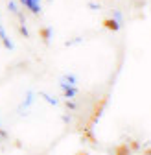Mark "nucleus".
Instances as JSON below:
<instances>
[{
	"label": "nucleus",
	"instance_id": "1",
	"mask_svg": "<svg viewBox=\"0 0 151 155\" xmlns=\"http://www.w3.org/2000/svg\"><path fill=\"white\" fill-rule=\"evenodd\" d=\"M105 104H107V98H100V100H98V104L94 105V111H92V116H90V122H94V120H96L98 116L101 114V111H103Z\"/></svg>",
	"mask_w": 151,
	"mask_h": 155
},
{
	"label": "nucleus",
	"instance_id": "2",
	"mask_svg": "<svg viewBox=\"0 0 151 155\" xmlns=\"http://www.w3.org/2000/svg\"><path fill=\"white\" fill-rule=\"evenodd\" d=\"M103 26H105L107 30H111V31H118V28H120L114 18H105V21H103Z\"/></svg>",
	"mask_w": 151,
	"mask_h": 155
},
{
	"label": "nucleus",
	"instance_id": "3",
	"mask_svg": "<svg viewBox=\"0 0 151 155\" xmlns=\"http://www.w3.org/2000/svg\"><path fill=\"white\" fill-rule=\"evenodd\" d=\"M114 155H131V150H129V146L124 142V144H118V146H116Z\"/></svg>",
	"mask_w": 151,
	"mask_h": 155
},
{
	"label": "nucleus",
	"instance_id": "4",
	"mask_svg": "<svg viewBox=\"0 0 151 155\" xmlns=\"http://www.w3.org/2000/svg\"><path fill=\"white\" fill-rule=\"evenodd\" d=\"M39 35H41V39L48 41V39H50V30H48V28H43V30L39 31Z\"/></svg>",
	"mask_w": 151,
	"mask_h": 155
},
{
	"label": "nucleus",
	"instance_id": "5",
	"mask_svg": "<svg viewBox=\"0 0 151 155\" xmlns=\"http://www.w3.org/2000/svg\"><path fill=\"white\" fill-rule=\"evenodd\" d=\"M127 146H129V150H131V151H137V150H138V142H137V140H129V144H127Z\"/></svg>",
	"mask_w": 151,
	"mask_h": 155
},
{
	"label": "nucleus",
	"instance_id": "6",
	"mask_svg": "<svg viewBox=\"0 0 151 155\" xmlns=\"http://www.w3.org/2000/svg\"><path fill=\"white\" fill-rule=\"evenodd\" d=\"M144 155H151V148H147V150L144 151Z\"/></svg>",
	"mask_w": 151,
	"mask_h": 155
},
{
	"label": "nucleus",
	"instance_id": "7",
	"mask_svg": "<svg viewBox=\"0 0 151 155\" xmlns=\"http://www.w3.org/2000/svg\"><path fill=\"white\" fill-rule=\"evenodd\" d=\"M78 155H87V153H85V151H81V153H78Z\"/></svg>",
	"mask_w": 151,
	"mask_h": 155
}]
</instances>
